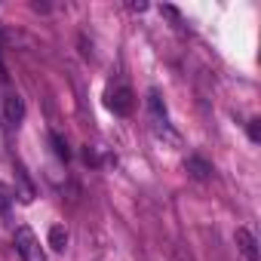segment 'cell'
<instances>
[{"label": "cell", "mask_w": 261, "mask_h": 261, "mask_svg": "<svg viewBox=\"0 0 261 261\" xmlns=\"http://www.w3.org/2000/svg\"><path fill=\"white\" fill-rule=\"evenodd\" d=\"M49 145H53V151H56L59 160H65V163L71 160V148H68V142H65L59 133H49Z\"/></svg>", "instance_id": "obj_6"}, {"label": "cell", "mask_w": 261, "mask_h": 261, "mask_svg": "<svg viewBox=\"0 0 261 261\" xmlns=\"http://www.w3.org/2000/svg\"><path fill=\"white\" fill-rule=\"evenodd\" d=\"M16 252L22 255V261H46L43 249H40V240L31 227H19L16 230Z\"/></svg>", "instance_id": "obj_1"}, {"label": "cell", "mask_w": 261, "mask_h": 261, "mask_svg": "<svg viewBox=\"0 0 261 261\" xmlns=\"http://www.w3.org/2000/svg\"><path fill=\"white\" fill-rule=\"evenodd\" d=\"M10 206H13V188L0 181V215H4Z\"/></svg>", "instance_id": "obj_8"}, {"label": "cell", "mask_w": 261, "mask_h": 261, "mask_svg": "<svg viewBox=\"0 0 261 261\" xmlns=\"http://www.w3.org/2000/svg\"><path fill=\"white\" fill-rule=\"evenodd\" d=\"M105 105L117 117H129V114H133V108H136V95H133V89H129V86H117V89H108Z\"/></svg>", "instance_id": "obj_2"}, {"label": "cell", "mask_w": 261, "mask_h": 261, "mask_svg": "<svg viewBox=\"0 0 261 261\" xmlns=\"http://www.w3.org/2000/svg\"><path fill=\"white\" fill-rule=\"evenodd\" d=\"M249 139H252V142L261 139V120H249Z\"/></svg>", "instance_id": "obj_9"}, {"label": "cell", "mask_w": 261, "mask_h": 261, "mask_svg": "<svg viewBox=\"0 0 261 261\" xmlns=\"http://www.w3.org/2000/svg\"><path fill=\"white\" fill-rule=\"evenodd\" d=\"M4 120H7V126H19L25 120V101H22L19 92H7V98H4Z\"/></svg>", "instance_id": "obj_3"}, {"label": "cell", "mask_w": 261, "mask_h": 261, "mask_svg": "<svg viewBox=\"0 0 261 261\" xmlns=\"http://www.w3.org/2000/svg\"><path fill=\"white\" fill-rule=\"evenodd\" d=\"M237 246H240V252H243L246 261H258L261 258L258 255V240H255V233L249 227H237Z\"/></svg>", "instance_id": "obj_4"}, {"label": "cell", "mask_w": 261, "mask_h": 261, "mask_svg": "<svg viewBox=\"0 0 261 261\" xmlns=\"http://www.w3.org/2000/svg\"><path fill=\"white\" fill-rule=\"evenodd\" d=\"M185 166H188V172H191L197 181H206V178L212 175V163H206V160H203V157H197V154H191Z\"/></svg>", "instance_id": "obj_5"}, {"label": "cell", "mask_w": 261, "mask_h": 261, "mask_svg": "<svg viewBox=\"0 0 261 261\" xmlns=\"http://www.w3.org/2000/svg\"><path fill=\"white\" fill-rule=\"evenodd\" d=\"M49 246H53L56 252H62V249L68 246V230H65L62 224H53V230H49Z\"/></svg>", "instance_id": "obj_7"}, {"label": "cell", "mask_w": 261, "mask_h": 261, "mask_svg": "<svg viewBox=\"0 0 261 261\" xmlns=\"http://www.w3.org/2000/svg\"><path fill=\"white\" fill-rule=\"evenodd\" d=\"M0 40H4V34H0Z\"/></svg>", "instance_id": "obj_10"}]
</instances>
